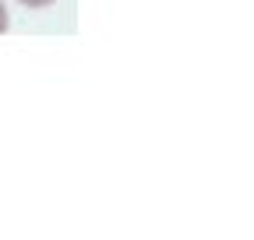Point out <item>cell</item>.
<instances>
[{
	"mask_svg": "<svg viewBox=\"0 0 254 240\" xmlns=\"http://www.w3.org/2000/svg\"><path fill=\"white\" fill-rule=\"evenodd\" d=\"M0 32H7V7L0 4Z\"/></svg>",
	"mask_w": 254,
	"mask_h": 240,
	"instance_id": "1",
	"label": "cell"
},
{
	"mask_svg": "<svg viewBox=\"0 0 254 240\" xmlns=\"http://www.w3.org/2000/svg\"><path fill=\"white\" fill-rule=\"evenodd\" d=\"M21 4H28V7H46V4H53V0H21Z\"/></svg>",
	"mask_w": 254,
	"mask_h": 240,
	"instance_id": "2",
	"label": "cell"
}]
</instances>
